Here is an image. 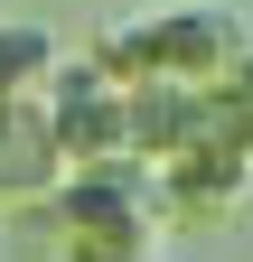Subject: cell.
<instances>
[{
    "instance_id": "cell-1",
    "label": "cell",
    "mask_w": 253,
    "mask_h": 262,
    "mask_svg": "<svg viewBox=\"0 0 253 262\" xmlns=\"http://www.w3.org/2000/svg\"><path fill=\"white\" fill-rule=\"evenodd\" d=\"M244 10H225V0H178V10H150L132 28H113L103 56L122 84H141V75H169V84H225V66L244 56Z\"/></svg>"
},
{
    "instance_id": "cell-2",
    "label": "cell",
    "mask_w": 253,
    "mask_h": 262,
    "mask_svg": "<svg viewBox=\"0 0 253 262\" xmlns=\"http://www.w3.org/2000/svg\"><path fill=\"white\" fill-rule=\"evenodd\" d=\"M56 225H66L75 262L150 253V244H160V178H150L141 159H103V169H66V187H56Z\"/></svg>"
},
{
    "instance_id": "cell-3",
    "label": "cell",
    "mask_w": 253,
    "mask_h": 262,
    "mask_svg": "<svg viewBox=\"0 0 253 262\" xmlns=\"http://www.w3.org/2000/svg\"><path fill=\"white\" fill-rule=\"evenodd\" d=\"M47 131L66 150V169H103V159H132V84L113 75L103 56H56L47 75Z\"/></svg>"
},
{
    "instance_id": "cell-4",
    "label": "cell",
    "mask_w": 253,
    "mask_h": 262,
    "mask_svg": "<svg viewBox=\"0 0 253 262\" xmlns=\"http://www.w3.org/2000/svg\"><path fill=\"white\" fill-rule=\"evenodd\" d=\"M66 187V150L47 131V103H0V196H56Z\"/></svg>"
},
{
    "instance_id": "cell-5",
    "label": "cell",
    "mask_w": 253,
    "mask_h": 262,
    "mask_svg": "<svg viewBox=\"0 0 253 262\" xmlns=\"http://www.w3.org/2000/svg\"><path fill=\"white\" fill-rule=\"evenodd\" d=\"M56 75V38L28 19H0V103H28V94H47Z\"/></svg>"
},
{
    "instance_id": "cell-6",
    "label": "cell",
    "mask_w": 253,
    "mask_h": 262,
    "mask_svg": "<svg viewBox=\"0 0 253 262\" xmlns=\"http://www.w3.org/2000/svg\"><path fill=\"white\" fill-rule=\"evenodd\" d=\"M225 94H235V103H244V122H253V38H244V56L225 66Z\"/></svg>"
},
{
    "instance_id": "cell-7",
    "label": "cell",
    "mask_w": 253,
    "mask_h": 262,
    "mask_svg": "<svg viewBox=\"0 0 253 262\" xmlns=\"http://www.w3.org/2000/svg\"><path fill=\"white\" fill-rule=\"evenodd\" d=\"M113 262H169V253H160V244H150V253H113Z\"/></svg>"
}]
</instances>
